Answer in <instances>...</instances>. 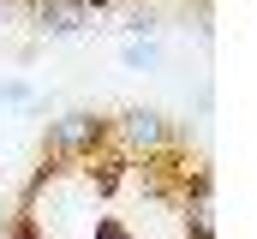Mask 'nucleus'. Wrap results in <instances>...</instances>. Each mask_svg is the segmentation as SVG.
<instances>
[{
  "label": "nucleus",
  "mask_w": 257,
  "mask_h": 239,
  "mask_svg": "<svg viewBox=\"0 0 257 239\" xmlns=\"http://www.w3.org/2000/svg\"><path fill=\"white\" fill-rule=\"evenodd\" d=\"M102 120L96 114H60L54 126H48V138H42V156L48 162H78V156H90L96 144H102Z\"/></svg>",
  "instance_id": "f257e3e1"
},
{
  "label": "nucleus",
  "mask_w": 257,
  "mask_h": 239,
  "mask_svg": "<svg viewBox=\"0 0 257 239\" xmlns=\"http://www.w3.org/2000/svg\"><path fill=\"white\" fill-rule=\"evenodd\" d=\"M108 12V0H36V24L48 36H78V30H96Z\"/></svg>",
  "instance_id": "f03ea898"
},
{
  "label": "nucleus",
  "mask_w": 257,
  "mask_h": 239,
  "mask_svg": "<svg viewBox=\"0 0 257 239\" xmlns=\"http://www.w3.org/2000/svg\"><path fill=\"white\" fill-rule=\"evenodd\" d=\"M120 138H126L132 150H162L168 144V120L156 114V108H126L120 114Z\"/></svg>",
  "instance_id": "7ed1b4c3"
},
{
  "label": "nucleus",
  "mask_w": 257,
  "mask_h": 239,
  "mask_svg": "<svg viewBox=\"0 0 257 239\" xmlns=\"http://www.w3.org/2000/svg\"><path fill=\"white\" fill-rule=\"evenodd\" d=\"M186 215H192V233L197 239H215V203H209V185H197V197L186 203Z\"/></svg>",
  "instance_id": "20e7f679"
},
{
  "label": "nucleus",
  "mask_w": 257,
  "mask_h": 239,
  "mask_svg": "<svg viewBox=\"0 0 257 239\" xmlns=\"http://www.w3.org/2000/svg\"><path fill=\"white\" fill-rule=\"evenodd\" d=\"M126 66H156V48L150 42H126Z\"/></svg>",
  "instance_id": "39448f33"
},
{
  "label": "nucleus",
  "mask_w": 257,
  "mask_h": 239,
  "mask_svg": "<svg viewBox=\"0 0 257 239\" xmlns=\"http://www.w3.org/2000/svg\"><path fill=\"white\" fill-rule=\"evenodd\" d=\"M126 30H138V36H144V30H156V12H150V6H132Z\"/></svg>",
  "instance_id": "423d86ee"
},
{
  "label": "nucleus",
  "mask_w": 257,
  "mask_h": 239,
  "mask_svg": "<svg viewBox=\"0 0 257 239\" xmlns=\"http://www.w3.org/2000/svg\"><path fill=\"white\" fill-rule=\"evenodd\" d=\"M0 6H18V0H0Z\"/></svg>",
  "instance_id": "0eeeda50"
}]
</instances>
